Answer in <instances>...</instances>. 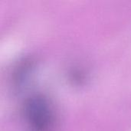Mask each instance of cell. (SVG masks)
I'll return each mask as SVG.
<instances>
[{"label": "cell", "instance_id": "cell-1", "mask_svg": "<svg viewBox=\"0 0 131 131\" xmlns=\"http://www.w3.org/2000/svg\"><path fill=\"white\" fill-rule=\"evenodd\" d=\"M28 113L30 120H31L32 124L35 126L36 130H41L44 127L48 121V109L44 102L40 101H34L33 103L29 104Z\"/></svg>", "mask_w": 131, "mask_h": 131}]
</instances>
